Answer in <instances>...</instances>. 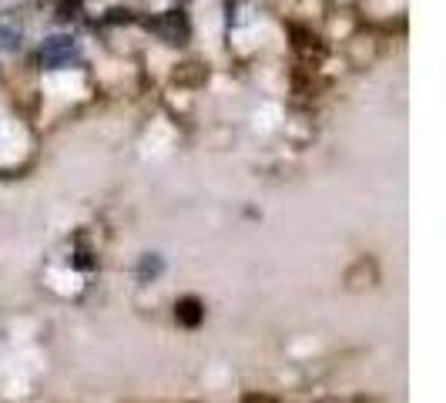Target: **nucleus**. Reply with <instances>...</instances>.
I'll return each mask as SVG.
<instances>
[{
  "label": "nucleus",
  "mask_w": 446,
  "mask_h": 403,
  "mask_svg": "<svg viewBox=\"0 0 446 403\" xmlns=\"http://www.w3.org/2000/svg\"><path fill=\"white\" fill-rule=\"evenodd\" d=\"M71 58H74V37H67V34L47 37L44 47H41L44 67H64V64H71Z\"/></svg>",
  "instance_id": "f257e3e1"
},
{
  "label": "nucleus",
  "mask_w": 446,
  "mask_h": 403,
  "mask_svg": "<svg viewBox=\"0 0 446 403\" xmlns=\"http://www.w3.org/2000/svg\"><path fill=\"white\" fill-rule=\"evenodd\" d=\"M151 27H154V34H158L161 41H168V44H182L188 37V20L182 11H168L165 17H158Z\"/></svg>",
  "instance_id": "f03ea898"
},
{
  "label": "nucleus",
  "mask_w": 446,
  "mask_h": 403,
  "mask_svg": "<svg viewBox=\"0 0 446 403\" xmlns=\"http://www.w3.org/2000/svg\"><path fill=\"white\" fill-rule=\"evenodd\" d=\"M175 319H178V326H185V329H198L201 319H205V303H201L198 296H182L175 303Z\"/></svg>",
  "instance_id": "7ed1b4c3"
},
{
  "label": "nucleus",
  "mask_w": 446,
  "mask_h": 403,
  "mask_svg": "<svg viewBox=\"0 0 446 403\" xmlns=\"http://www.w3.org/2000/svg\"><path fill=\"white\" fill-rule=\"evenodd\" d=\"M161 272H165V259H161L158 252H144V256H141V263H138V279L151 282V279H158Z\"/></svg>",
  "instance_id": "20e7f679"
},
{
  "label": "nucleus",
  "mask_w": 446,
  "mask_h": 403,
  "mask_svg": "<svg viewBox=\"0 0 446 403\" xmlns=\"http://www.w3.org/2000/svg\"><path fill=\"white\" fill-rule=\"evenodd\" d=\"M20 44V27L11 17H0V51H14Z\"/></svg>",
  "instance_id": "39448f33"
},
{
  "label": "nucleus",
  "mask_w": 446,
  "mask_h": 403,
  "mask_svg": "<svg viewBox=\"0 0 446 403\" xmlns=\"http://www.w3.org/2000/svg\"><path fill=\"white\" fill-rule=\"evenodd\" d=\"M74 265H77V269H91V265H94V259H88V252H77Z\"/></svg>",
  "instance_id": "423d86ee"
}]
</instances>
